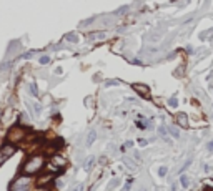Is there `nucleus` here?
I'll return each mask as SVG.
<instances>
[{
	"label": "nucleus",
	"instance_id": "1",
	"mask_svg": "<svg viewBox=\"0 0 213 191\" xmlns=\"http://www.w3.org/2000/svg\"><path fill=\"white\" fill-rule=\"evenodd\" d=\"M44 163L45 161H44L42 156H32L30 160L23 165V173H25V175H35V173H38L42 168H44Z\"/></svg>",
	"mask_w": 213,
	"mask_h": 191
},
{
	"label": "nucleus",
	"instance_id": "2",
	"mask_svg": "<svg viewBox=\"0 0 213 191\" xmlns=\"http://www.w3.org/2000/svg\"><path fill=\"white\" fill-rule=\"evenodd\" d=\"M13 153H15V146H13V145H5V146L0 150V165L5 163Z\"/></svg>",
	"mask_w": 213,
	"mask_h": 191
},
{
	"label": "nucleus",
	"instance_id": "3",
	"mask_svg": "<svg viewBox=\"0 0 213 191\" xmlns=\"http://www.w3.org/2000/svg\"><path fill=\"white\" fill-rule=\"evenodd\" d=\"M23 135H25V131H23V128H19V126H15V128L12 130V131L9 133V140L10 141H20L23 138Z\"/></svg>",
	"mask_w": 213,
	"mask_h": 191
},
{
	"label": "nucleus",
	"instance_id": "4",
	"mask_svg": "<svg viewBox=\"0 0 213 191\" xmlns=\"http://www.w3.org/2000/svg\"><path fill=\"white\" fill-rule=\"evenodd\" d=\"M28 183H30V178H28V176H20V178H19V179H15V183H13V185L10 186V189L23 188V186H28Z\"/></svg>",
	"mask_w": 213,
	"mask_h": 191
},
{
	"label": "nucleus",
	"instance_id": "5",
	"mask_svg": "<svg viewBox=\"0 0 213 191\" xmlns=\"http://www.w3.org/2000/svg\"><path fill=\"white\" fill-rule=\"evenodd\" d=\"M133 88H135V91H137V93H140L143 98H148V97H150V90H148V87H145V85L135 83Z\"/></svg>",
	"mask_w": 213,
	"mask_h": 191
},
{
	"label": "nucleus",
	"instance_id": "6",
	"mask_svg": "<svg viewBox=\"0 0 213 191\" xmlns=\"http://www.w3.org/2000/svg\"><path fill=\"white\" fill-rule=\"evenodd\" d=\"M176 123H178L182 128H187V126H188V120H187L185 113H178V115H176Z\"/></svg>",
	"mask_w": 213,
	"mask_h": 191
},
{
	"label": "nucleus",
	"instance_id": "7",
	"mask_svg": "<svg viewBox=\"0 0 213 191\" xmlns=\"http://www.w3.org/2000/svg\"><path fill=\"white\" fill-rule=\"evenodd\" d=\"M95 138H97V131H95V130H90L88 135H87V146H92V145H93Z\"/></svg>",
	"mask_w": 213,
	"mask_h": 191
},
{
	"label": "nucleus",
	"instance_id": "8",
	"mask_svg": "<svg viewBox=\"0 0 213 191\" xmlns=\"http://www.w3.org/2000/svg\"><path fill=\"white\" fill-rule=\"evenodd\" d=\"M180 185H182L183 188H188V186H190V178H188V176H185V175H183L182 178H180Z\"/></svg>",
	"mask_w": 213,
	"mask_h": 191
},
{
	"label": "nucleus",
	"instance_id": "9",
	"mask_svg": "<svg viewBox=\"0 0 213 191\" xmlns=\"http://www.w3.org/2000/svg\"><path fill=\"white\" fill-rule=\"evenodd\" d=\"M53 178V176L52 175H47V176H42V178L40 179H38V185H40V186H44L45 185V183H48V179H52Z\"/></svg>",
	"mask_w": 213,
	"mask_h": 191
},
{
	"label": "nucleus",
	"instance_id": "10",
	"mask_svg": "<svg viewBox=\"0 0 213 191\" xmlns=\"http://www.w3.org/2000/svg\"><path fill=\"white\" fill-rule=\"evenodd\" d=\"M168 107H170V108H176V107H178V100H176L175 97L170 98V100H168Z\"/></svg>",
	"mask_w": 213,
	"mask_h": 191
},
{
	"label": "nucleus",
	"instance_id": "11",
	"mask_svg": "<svg viewBox=\"0 0 213 191\" xmlns=\"http://www.w3.org/2000/svg\"><path fill=\"white\" fill-rule=\"evenodd\" d=\"M158 133H160V136H162L163 140H166V135H168V131H166L165 126H160V128H158Z\"/></svg>",
	"mask_w": 213,
	"mask_h": 191
},
{
	"label": "nucleus",
	"instance_id": "12",
	"mask_svg": "<svg viewBox=\"0 0 213 191\" xmlns=\"http://www.w3.org/2000/svg\"><path fill=\"white\" fill-rule=\"evenodd\" d=\"M168 131H170V135H172L173 138H178V136H180L178 128H173V126H172V128H168Z\"/></svg>",
	"mask_w": 213,
	"mask_h": 191
},
{
	"label": "nucleus",
	"instance_id": "13",
	"mask_svg": "<svg viewBox=\"0 0 213 191\" xmlns=\"http://www.w3.org/2000/svg\"><path fill=\"white\" fill-rule=\"evenodd\" d=\"M166 171H168L166 166H160V168H158V176H162V178H163V176L166 175Z\"/></svg>",
	"mask_w": 213,
	"mask_h": 191
},
{
	"label": "nucleus",
	"instance_id": "14",
	"mask_svg": "<svg viewBox=\"0 0 213 191\" xmlns=\"http://www.w3.org/2000/svg\"><path fill=\"white\" fill-rule=\"evenodd\" d=\"M67 40H70V42H77L79 38H77L73 33H68V35H67Z\"/></svg>",
	"mask_w": 213,
	"mask_h": 191
},
{
	"label": "nucleus",
	"instance_id": "15",
	"mask_svg": "<svg viewBox=\"0 0 213 191\" xmlns=\"http://www.w3.org/2000/svg\"><path fill=\"white\" fill-rule=\"evenodd\" d=\"M30 93H32V95H35V97L38 95V91H37V87H35V85H30Z\"/></svg>",
	"mask_w": 213,
	"mask_h": 191
},
{
	"label": "nucleus",
	"instance_id": "16",
	"mask_svg": "<svg viewBox=\"0 0 213 191\" xmlns=\"http://www.w3.org/2000/svg\"><path fill=\"white\" fill-rule=\"evenodd\" d=\"M48 62H50V58H48V56H42V58H40V63H42V65H47Z\"/></svg>",
	"mask_w": 213,
	"mask_h": 191
},
{
	"label": "nucleus",
	"instance_id": "17",
	"mask_svg": "<svg viewBox=\"0 0 213 191\" xmlns=\"http://www.w3.org/2000/svg\"><path fill=\"white\" fill-rule=\"evenodd\" d=\"M191 165V158H188V160L185 161V165H183V168H182V171H183V169H185V168H188V166H190Z\"/></svg>",
	"mask_w": 213,
	"mask_h": 191
},
{
	"label": "nucleus",
	"instance_id": "18",
	"mask_svg": "<svg viewBox=\"0 0 213 191\" xmlns=\"http://www.w3.org/2000/svg\"><path fill=\"white\" fill-rule=\"evenodd\" d=\"M138 145H140V146H145V145H147V140H143V138H140V140H138Z\"/></svg>",
	"mask_w": 213,
	"mask_h": 191
},
{
	"label": "nucleus",
	"instance_id": "19",
	"mask_svg": "<svg viewBox=\"0 0 213 191\" xmlns=\"http://www.w3.org/2000/svg\"><path fill=\"white\" fill-rule=\"evenodd\" d=\"M12 191H28V186H23V188H15V189H12Z\"/></svg>",
	"mask_w": 213,
	"mask_h": 191
},
{
	"label": "nucleus",
	"instance_id": "20",
	"mask_svg": "<svg viewBox=\"0 0 213 191\" xmlns=\"http://www.w3.org/2000/svg\"><path fill=\"white\" fill-rule=\"evenodd\" d=\"M115 186H117V179H113V181H112V185H110V189H112V188H115Z\"/></svg>",
	"mask_w": 213,
	"mask_h": 191
},
{
	"label": "nucleus",
	"instance_id": "21",
	"mask_svg": "<svg viewBox=\"0 0 213 191\" xmlns=\"http://www.w3.org/2000/svg\"><path fill=\"white\" fill-rule=\"evenodd\" d=\"M208 150L213 151V141H210V143H208Z\"/></svg>",
	"mask_w": 213,
	"mask_h": 191
},
{
	"label": "nucleus",
	"instance_id": "22",
	"mask_svg": "<svg viewBox=\"0 0 213 191\" xmlns=\"http://www.w3.org/2000/svg\"><path fill=\"white\" fill-rule=\"evenodd\" d=\"M203 191H213V188H210V186H208V188H205Z\"/></svg>",
	"mask_w": 213,
	"mask_h": 191
},
{
	"label": "nucleus",
	"instance_id": "23",
	"mask_svg": "<svg viewBox=\"0 0 213 191\" xmlns=\"http://www.w3.org/2000/svg\"><path fill=\"white\" fill-rule=\"evenodd\" d=\"M172 191H176V185H173V186H172Z\"/></svg>",
	"mask_w": 213,
	"mask_h": 191
},
{
	"label": "nucleus",
	"instance_id": "24",
	"mask_svg": "<svg viewBox=\"0 0 213 191\" xmlns=\"http://www.w3.org/2000/svg\"><path fill=\"white\" fill-rule=\"evenodd\" d=\"M40 191H48V189H40Z\"/></svg>",
	"mask_w": 213,
	"mask_h": 191
}]
</instances>
